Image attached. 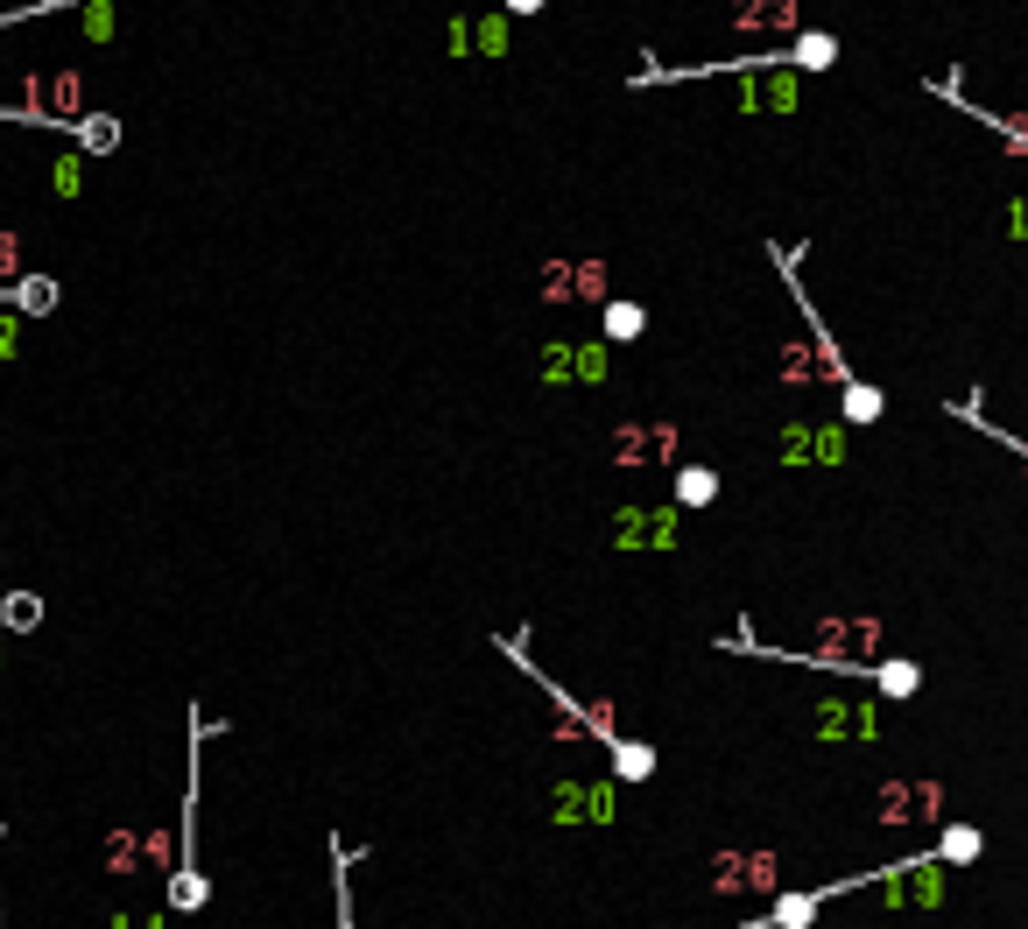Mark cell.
Listing matches in <instances>:
<instances>
[{"label":"cell","instance_id":"6da1fadb","mask_svg":"<svg viewBox=\"0 0 1028 929\" xmlns=\"http://www.w3.org/2000/svg\"><path fill=\"white\" fill-rule=\"evenodd\" d=\"M796 0H733V28H754V36H775V28H796Z\"/></svg>","mask_w":1028,"mask_h":929},{"label":"cell","instance_id":"7a4b0ae2","mask_svg":"<svg viewBox=\"0 0 1028 929\" xmlns=\"http://www.w3.org/2000/svg\"><path fill=\"white\" fill-rule=\"evenodd\" d=\"M796 64H810V71H831L839 64V36H825V28H810V36H796Z\"/></svg>","mask_w":1028,"mask_h":929},{"label":"cell","instance_id":"3957f363","mask_svg":"<svg viewBox=\"0 0 1028 929\" xmlns=\"http://www.w3.org/2000/svg\"><path fill=\"white\" fill-rule=\"evenodd\" d=\"M796 99H803V92H796V78H768V85H754V78H747V107L789 113V107H796Z\"/></svg>","mask_w":1028,"mask_h":929},{"label":"cell","instance_id":"277c9868","mask_svg":"<svg viewBox=\"0 0 1028 929\" xmlns=\"http://www.w3.org/2000/svg\"><path fill=\"white\" fill-rule=\"evenodd\" d=\"M642 332H648L642 304H606V338H642Z\"/></svg>","mask_w":1028,"mask_h":929},{"label":"cell","instance_id":"5b68a950","mask_svg":"<svg viewBox=\"0 0 1028 929\" xmlns=\"http://www.w3.org/2000/svg\"><path fill=\"white\" fill-rule=\"evenodd\" d=\"M711 493H719V472H705V464H697V472H677V500L683 507H705Z\"/></svg>","mask_w":1028,"mask_h":929},{"label":"cell","instance_id":"8992f818","mask_svg":"<svg viewBox=\"0 0 1028 929\" xmlns=\"http://www.w3.org/2000/svg\"><path fill=\"white\" fill-rule=\"evenodd\" d=\"M0 620H8L14 634H28V627L42 620V598H36V592H8V606H0Z\"/></svg>","mask_w":1028,"mask_h":929},{"label":"cell","instance_id":"52a82bcc","mask_svg":"<svg viewBox=\"0 0 1028 929\" xmlns=\"http://www.w3.org/2000/svg\"><path fill=\"white\" fill-rule=\"evenodd\" d=\"M845 416H853V423H874V416H881V395H874V387H845Z\"/></svg>","mask_w":1028,"mask_h":929},{"label":"cell","instance_id":"ba28073f","mask_svg":"<svg viewBox=\"0 0 1028 929\" xmlns=\"http://www.w3.org/2000/svg\"><path fill=\"white\" fill-rule=\"evenodd\" d=\"M78 134H85V148H92V156H107V148H113V141H121V127H113V120H107V113H99V120H85V127H78Z\"/></svg>","mask_w":1028,"mask_h":929},{"label":"cell","instance_id":"9c48e42d","mask_svg":"<svg viewBox=\"0 0 1028 929\" xmlns=\"http://www.w3.org/2000/svg\"><path fill=\"white\" fill-rule=\"evenodd\" d=\"M472 42H480L486 57H508V28L500 22H472Z\"/></svg>","mask_w":1028,"mask_h":929},{"label":"cell","instance_id":"30bf717a","mask_svg":"<svg viewBox=\"0 0 1028 929\" xmlns=\"http://www.w3.org/2000/svg\"><path fill=\"white\" fill-rule=\"evenodd\" d=\"M881 691H888V697H908V691H916V669H908V662H888V669H881Z\"/></svg>","mask_w":1028,"mask_h":929},{"label":"cell","instance_id":"8fae6325","mask_svg":"<svg viewBox=\"0 0 1028 929\" xmlns=\"http://www.w3.org/2000/svg\"><path fill=\"white\" fill-rule=\"evenodd\" d=\"M508 8H515V14H535V8H543V0H508Z\"/></svg>","mask_w":1028,"mask_h":929},{"label":"cell","instance_id":"7c38bea8","mask_svg":"<svg viewBox=\"0 0 1028 929\" xmlns=\"http://www.w3.org/2000/svg\"><path fill=\"white\" fill-rule=\"evenodd\" d=\"M0 929H8V922H0Z\"/></svg>","mask_w":1028,"mask_h":929}]
</instances>
